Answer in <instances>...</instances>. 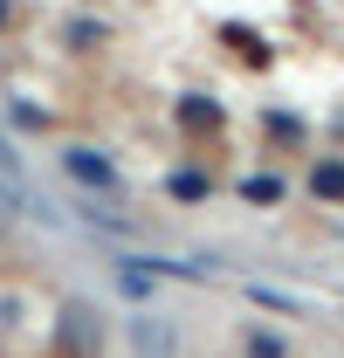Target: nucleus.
Returning a JSON list of instances; mask_svg holds the SVG:
<instances>
[{
    "instance_id": "f257e3e1",
    "label": "nucleus",
    "mask_w": 344,
    "mask_h": 358,
    "mask_svg": "<svg viewBox=\"0 0 344 358\" xmlns=\"http://www.w3.org/2000/svg\"><path fill=\"white\" fill-rule=\"evenodd\" d=\"M62 166H69V179L89 186V193H117V166H110L103 152H89V145H69V152H62Z\"/></svg>"
},
{
    "instance_id": "f03ea898",
    "label": "nucleus",
    "mask_w": 344,
    "mask_h": 358,
    "mask_svg": "<svg viewBox=\"0 0 344 358\" xmlns=\"http://www.w3.org/2000/svg\"><path fill=\"white\" fill-rule=\"evenodd\" d=\"M62 338H69V352H96V317L83 310V303H69V310H62Z\"/></svg>"
},
{
    "instance_id": "7ed1b4c3",
    "label": "nucleus",
    "mask_w": 344,
    "mask_h": 358,
    "mask_svg": "<svg viewBox=\"0 0 344 358\" xmlns=\"http://www.w3.org/2000/svg\"><path fill=\"white\" fill-rule=\"evenodd\" d=\"M179 124H193V131H220V103H207V96H186V103H179Z\"/></svg>"
},
{
    "instance_id": "20e7f679",
    "label": "nucleus",
    "mask_w": 344,
    "mask_h": 358,
    "mask_svg": "<svg viewBox=\"0 0 344 358\" xmlns=\"http://www.w3.org/2000/svg\"><path fill=\"white\" fill-rule=\"evenodd\" d=\"M310 186H317L324 200H344V159H324V166L310 173Z\"/></svg>"
},
{
    "instance_id": "39448f33",
    "label": "nucleus",
    "mask_w": 344,
    "mask_h": 358,
    "mask_svg": "<svg viewBox=\"0 0 344 358\" xmlns=\"http://www.w3.org/2000/svg\"><path fill=\"white\" fill-rule=\"evenodd\" d=\"M166 193H172V200H200V193H207V173H193V166H179V173L166 179Z\"/></svg>"
},
{
    "instance_id": "423d86ee",
    "label": "nucleus",
    "mask_w": 344,
    "mask_h": 358,
    "mask_svg": "<svg viewBox=\"0 0 344 358\" xmlns=\"http://www.w3.org/2000/svg\"><path fill=\"white\" fill-rule=\"evenodd\" d=\"M241 345H248V358H289V352H282V338H275V331H248Z\"/></svg>"
},
{
    "instance_id": "0eeeda50",
    "label": "nucleus",
    "mask_w": 344,
    "mask_h": 358,
    "mask_svg": "<svg viewBox=\"0 0 344 358\" xmlns=\"http://www.w3.org/2000/svg\"><path fill=\"white\" fill-rule=\"evenodd\" d=\"M241 193H248V200H261V207H268V200H282V179H268V173H261V179H248Z\"/></svg>"
}]
</instances>
